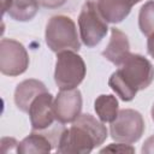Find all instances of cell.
<instances>
[{
    "label": "cell",
    "instance_id": "obj_8",
    "mask_svg": "<svg viewBox=\"0 0 154 154\" xmlns=\"http://www.w3.org/2000/svg\"><path fill=\"white\" fill-rule=\"evenodd\" d=\"M55 119L60 124L75 122L82 111V95L77 88L64 89L58 93L53 102Z\"/></svg>",
    "mask_w": 154,
    "mask_h": 154
},
{
    "label": "cell",
    "instance_id": "obj_17",
    "mask_svg": "<svg viewBox=\"0 0 154 154\" xmlns=\"http://www.w3.org/2000/svg\"><path fill=\"white\" fill-rule=\"evenodd\" d=\"M106 152H109V153H135V148L129 143L118 142V143H111L100 150V153H106Z\"/></svg>",
    "mask_w": 154,
    "mask_h": 154
},
{
    "label": "cell",
    "instance_id": "obj_22",
    "mask_svg": "<svg viewBox=\"0 0 154 154\" xmlns=\"http://www.w3.org/2000/svg\"><path fill=\"white\" fill-rule=\"evenodd\" d=\"M11 1L12 0H1V4H2V14H5L11 5Z\"/></svg>",
    "mask_w": 154,
    "mask_h": 154
},
{
    "label": "cell",
    "instance_id": "obj_15",
    "mask_svg": "<svg viewBox=\"0 0 154 154\" xmlns=\"http://www.w3.org/2000/svg\"><path fill=\"white\" fill-rule=\"evenodd\" d=\"M118 100L113 95H100L94 102V109L102 123H112L118 116Z\"/></svg>",
    "mask_w": 154,
    "mask_h": 154
},
{
    "label": "cell",
    "instance_id": "obj_24",
    "mask_svg": "<svg viewBox=\"0 0 154 154\" xmlns=\"http://www.w3.org/2000/svg\"><path fill=\"white\" fill-rule=\"evenodd\" d=\"M140 1H141V0H132L134 4H137V2H140Z\"/></svg>",
    "mask_w": 154,
    "mask_h": 154
},
{
    "label": "cell",
    "instance_id": "obj_19",
    "mask_svg": "<svg viewBox=\"0 0 154 154\" xmlns=\"http://www.w3.org/2000/svg\"><path fill=\"white\" fill-rule=\"evenodd\" d=\"M37 2L40 6L46 8H57L63 6L66 2V0H37Z\"/></svg>",
    "mask_w": 154,
    "mask_h": 154
},
{
    "label": "cell",
    "instance_id": "obj_9",
    "mask_svg": "<svg viewBox=\"0 0 154 154\" xmlns=\"http://www.w3.org/2000/svg\"><path fill=\"white\" fill-rule=\"evenodd\" d=\"M53 102L54 99L48 91L37 95L32 100L28 113L34 131H43L52 126L53 122L55 120Z\"/></svg>",
    "mask_w": 154,
    "mask_h": 154
},
{
    "label": "cell",
    "instance_id": "obj_23",
    "mask_svg": "<svg viewBox=\"0 0 154 154\" xmlns=\"http://www.w3.org/2000/svg\"><path fill=\"white\" fill-rule=\"evenodd\" d=\"M152 119H153V122H154V103H153V106H152Z\"/></svg>",
    "mask_w": 154,
    "mask_h": 154
},
{
    "label": "cell",
    "instance_id": "obj_10",
    "mask_svg": "<svg viewBox=\"0 0 154 154\" xmlns=\"http://www.w3.org/2000/svg\"><path fill=\"white\" fill-rule=\"evenodd\" d=\"M130 54V43L128 36L118 28L111 29V38L102 55L112 64L119 66L124 59Z\"/></svg>",
    "mask_w": 154,
    "mask_h": 154
},
{
    "label": "cell",
    "instance_id": "obj_18",
    "mask_svg": "<svg viewBox=\"0 0 154 154\" xmlns=\"http://www.w3.org/2000/svg\"><path fill=\"white\" fill-rule=\"evenodd\" d=\"M1 150L4 154L7 153H18L19 142H17L12 137H2L1 138Z\"/></svg>",
    "mask_w": 154,
    "mask_h": 154
},
{
    "label": "cell",
    "instance_id": "obj_11",
    "mask_svg": "<svg viewBox=\"0 0 154 154\" xmlns=\"http://www.w3.org/2000/svg\"><path fill=\"white\" fill-rule=\"evenodd\" d=\"M45 91H48V90L41 81L34 79V78L25 79L20 82L14 90V103L22 112L28 113L32 100L37 95Z\"/></svg>",
    "mask_w": 154,
    "mask_h": 154
},
{
    "label": "cell",
    "instance_id": "obj_1",
    "mask_svg": "<svg viewBox=\"0 0 154 154\" xmlns=\"http://www.w3.org/2000/svg\"><path fill=\"white\" fill-rule=\"evenodd\" d=\"M107 138L102 122L89 113L81 114L69 129L60 132L57 152L61 154H88Z\"/></svg>",
    "mask_w": 154,
    "mask_h": 154
},
{
    "label": "cell",
    "instance_id": "obj_12",
    "mask_svg": "<svg viewBox=\"0 0 154 154\" xmlns=\"http://www.w3.org/2000/svg\"><path fill=\"white\" fill-rule=\"evenodd\" d=\"M135 4L132 0H97L96 7L102 18L108 23H120L130 13Z\"/></svg>",
    "mask_w": 154,
    "mask_h": 154
},
{
    "label": "cell",
    "instance_id": "obj_20",
    "mask_svg": "<svg viewBox=\"0 0 154 154\" xmlns=\"http://www.w3.org/2000/svg\"><path fill=\"white\" fill-rule=\"evenodd\" d=\"M142 153H154V135L144 142L142 147Z\"/></svg>",
    "mask_w": 154,
    "mask_h": 154
},
{
    "label": "cell",
    "instance_id": "obj_14",
    "mask_svg": "<svg viewBox=\"0 0 154 154\" xmlns=\"http://www.w3.org/2000/svg\"><path fill=\"white\" fill-rule=\"evenodd\" d=\"M37 0H12L7 14L17 22H29L38 12Z\"/></svg>",
    "mask_w": 154,
    "mask_h": 154
},
{
    "label": "cell",
    "instance_id": "obj_2",
    "mask_svg": "<svg viewBox=\"0 0 154 154\" xmlns=\"http://www.w3.org/2000/svg\"><path fill=\"white\" fill-rule=\"evenodd\" d=\"M154 79L152 63L141 54L130 53L108 79L111 89L123 100L131 101L138 90L146 89Z\"/></svg>",
    "mask_w": 154,
    "mask_h": 154
},
{
    "label": "cell",
    "instance_id": "obj_6",
    "mask_svg": "<svg viewBox=\"0 0 154 154\" xmlns=\"http://www.w3.org/2000/svg\"><path fill=\"white\" fill-rule=\"evenodd\" d=\"M144 131V120L140 112L130 108L120 109L117 118L111 123V137L117 142L135 143Z\"/></svg>",
    "mask_w": 154,
    "mask_h": 154
},
{
    "label": "cell",
    "instance_id": "obj_21",
    "mask_svg": "<svg viewBox=\"0 0 154 154\" xmlns=\"http://www.w3.org/2000/svg\"><path fill=\"white\" fill-rule=\"evenodd\" d=\"M147 51H148V54L154 58V34L149 35L148 36V40H147Z\"/></svg>",
    "mask_w": 154,
    "mask_h": 154
},
{
    "label": "cell",
    "instance_id": "obj_7",
    "mask_svg": "<svg viewBox=\"0 0 154 154\" xmlns=\"http://www.w3.org/2000/svg\"><path fill=\"white\" fill-rule=\"evenodd\" d=\"M29 66V54L24 46L12 38L0 41V71L2 75L14 77L24 73Z\"/></svg>",
    "mask_w": 154,
    "mask_h": 154
},
{
    "label": "cell",
    "instance_id": "obj_5",
    "mask_svg": "<svg viewBox=\"0 0 154 154\" xmlns=\"http://www.w3.org/2000/svg\"><path fill=\"white\" fill-rule=\"evenodd\" d=\"M78 28L82 42L89 48L97 46L106 36L108 31L107 22L97 11L95 2H84L78 16Z\"/></svg>",
    "mask_w": 154,
    "mask_h": 154
},
{
    "label": "cell",
    "instance_id": "obj_4",
    "mask_svg": "<svg viewBox=\"0 0 154 154\" xmlns=\"http://www.w3.org/2000/svg\"><path fill=\"white\" fill-rule=\"evenodd\" d=\"M87 67L84 60L73 51L57 53L54 81L60 90L77 88L85 77Z\"/></svg>",
    "mask_w": 154,
    "mask_h": 154
},
{
    "label": "cell",
    "instance_id": "obj_16",
    "mask_svg": "<svg viewBox=\"0 0 154 154\" xmlns=\"http://www.w3.org/2000/svg\"><path fill=\"white\" fill-rule=\"evenodd\" d=\"M138 26L143 35L154 34V0L147 1L138 13Z\"/></svg>",
    "mask_w": 154,
    "mask_h": 154
},
{
    "label": "cell",
    "instance_id": "obj_3",
    "mask_svg": "<svg viewBox=\"0 0 154 154\" xmlns=\"http://www.w3.org/2000/svg\"><path fill=\"white\" fill-rule=\"evenodd\" d=\"M46 43L55 53L63 51L78 52L81 48L79 37L75 22L67 16H54L46 25Z\"/></svg>",
    "mask_w": 154,
    "mask_h": 154
},
{
    "label": "cell",
    "instance_id": "obj_13",
    "mask_svg": "<svg viewBox=\"0 0 154 154\" xmlns=\"http://www.w3.org/2000/svg\"><path fill=\"white\" fill-rule=\"evenodd\" d=\"M53 141L41 131H32L22 142H19V154H32V153H49L53 149Z\"/></svg>",
    "mask_w": 154,
    "mask_h": 154
}]
</instances>
